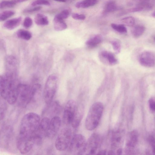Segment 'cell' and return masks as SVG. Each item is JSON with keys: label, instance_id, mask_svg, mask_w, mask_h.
Listing matches in <instances>:
<instances>
[{"label": "cell", "instance_id": "cell-1", "mask_svg": "<svg viewBox=\"0 0 155 155\" xmlns=\"http://www.w3.org/2000/svg\"><path fill=\"white\" fill-rule=\"evenodd\" d=\"M14 79L6 75L0 77L1 96L10 104H13L16 102L19 84L13 80Z\"/></svg>", "mask_w": 155, "mask_h": 155}, {"label": "cell", "instance_id": "cell-2", "mask_svg": "<svg viewBox=\"0 0 155 155\" xmlns=\"http://www.w3.org/2000/svg\"><path fill=\"white\" fill-rule=\"evenodd\" d=\"M40 120V117L35 113L26 114L21 120L19 135L26 137L34 135L37 130Z\"/></svg>", "mask_w": 155, "mask_h": 155}, {"label": "cell", "instance_id": "cell-3", "mask_svg": "<svg viewBox=\"0 0 155 155\" xmlns=\"http://www.w3.org/2000/svg\"><path fill=\"white\" fill-rule=\"evenodd\" d=\"M104 110L102 103L100 102L94 103L91 107L85 120V127L89 130L95 129L98 125Z\"/></svg>", "mask_w": 155, "mask_h": 155}, {"label": "cell", "instance_id": "cell-4", "mask_svg": "<svg viewBox=\"0 0 155 155\" xmlns=\"http://www.w3.org/2000/svg\"><path fill=\"white\" fill-rule=\"evenodd\" d=\"M58 78L54 74L49 75L45 83L43 92V97L45 103L47 104H51L57 91Z\"/></svg>", "mask_w": 155, "mask_h": 155}, {"label": "cell", "instance_id": "cell-5", "mask_svg": "<svg viewBox=\"0 0 155 155\" xmlns=\"http://www.w3.org/2000/svg\"><path fill=\"white\" fill-rule=\"evenodd\" d=\"M73 136L70 128L66 127L62 129L55 142L56 149L59 151H63L68 148Z\"/></svg>", "mask_w": 155, "mask_h": 155}, {"label": "cell", "instance_id": "cell-6", "mask_svg": "<svg viewBox=\"0 0 155 155\" xmlns=\"http://www.w3.org/2000/svg\"><path fill=\"white\" fill-rule=\"evenodd\" d=\"M31 99V87L26 84H19L16 101L18 105L23 108L28 107Z\"/></svg>", "mask_w": 155, "mask_h": 155}, {"label": "cell", "instance_id": "cell-7", "mask_svg": "<svg viewBox=\"0 0 155 155\" xmlns=\"http://www.w3.org/2000/svg\"><path fill=\"white\" fill-rule=\"evenodd\" d=\"M86 141L81 134L73 135L68 148L70 153L74 155L84 154Z\"/></svg>", "mask_w": 155, "mask_h": 155}, {"label": "cell", "instance_id": "cell-8", "mask_svg": "<svg viewBox=\"0 0 155 155\" xmlns=\"http://www.w3.org/2000/svg\"><path fill=\"white\" fill-rule=\"evenodd\" d=\"M16 146L20 152L25 154L29 152L34 145H38V140L33 135L29 137L18 135L16 142Z\"/></svg>", "mask_w": 155, "mask_h": 155}, {"label": "cell", "instance_id": "cell-9", "mask_svg": "<svg viewBox=\"0 0 155 155\" xmlns=\"http://www.w3.org/2000/svg\"><path fill=\"white\" fill-rule=\"evenodd\" d=\"M101 143L100 135L96 133H93L86 141L84 154L93 155L97 153Z\"/></svg>", "mask_w": 155, "mask_h": 155}, {"label": "cell", "instance_id": "cell-10", "mask_svg": "<svg viewBox=\"0 0 155 155\" xmlns=\"http://www.w3.org/2000/svg\"><path fill=\"white\" fill-rule=\"evenodd\" d=\"M78 106L73 100H69L65 106L63 116V121L66 125L71 124L76 115Z\"/></svg>", "mask_w": 155, "mask_h": 155}, {"label": "cell", "instance_id": "cell-11", "mask_svg": "<svg viewBox=\"0 0 155 155\" xmlns=\"http://www.w3.org/2000/svg\"><path fill=\"white\" fill-rule=\"evenodd\" d=\"M5 65L7 76L14 78L16 74L18 63L15 57L12 56H7L5 59Z\"/></svg>", "mask_w": 155, "mask_h": 155}, {"label": "cell", "instance_id": "cell-12", "mask_svg": "<svg viewBox=\"0 0 155 155\" xmlns=\"http://www.w3.org/2000/svg\"><path fill=\"white\" fill-rule=\"evenodd\" d=\"M124 131L118 130L112 133L110 138V148L115 154L119 149L121 148V146L123 143L124 136Z\"/></svg>", "mask_w": 155, "mask_h": 155}, {"label": "cell", "instance_id": "cell-13", "mask_svg": "<svg viewBox=\"0 0 155 155\" xmlns=\"http://www.w3.org/2000/svg\"><path fill=\"white\" fill-rule=\"evenodd\" d=\"M138 132L136 130L130 131L128 136L125 149V152L127 154H131L138 141Z\"/></svg>", "mask_w": 155, "mask_h": 155}, {"label": "cell", "instance_id": "cell-14", "mask_svg": "<svg viewBox=\"0 0 155 155\" xmlns=\"http://www.w3.org/2000/svg\"><path fill=\"white\" fill-rule=\"evenodd\" d=\"M61 124V119L58 116L53 117L50 120L46 136L49 138L54 137L59 130Z\"/></svg>", "mask_w": 155, "mask_h": 155}, {"label": "cell", "instance_id": "cell-15", "mask_svg": "<svg viewBox=\"0 0 155 155\" xmlns=\"http://www.w3.org/2000/svg\"><path fill=\"white\" fill-rule=\"evenodd\" d=\"M139 61L143 66L151 67L155 65V53L146 51L142 52L140 55Z\"/></svg>", "mask_w": 155, "mask_h": 155}, {"label": "cell", "instance_id": "cell-16", "mask_svg": "<svg viewBox=\"0 0 155 155\" xmlns=\"http://www.w3.org/2000/svg\"><path fill=\"white\" fill-rule=\"evenodd\" d=\"M50 120L48 117H46L43 118L40 121L35 134L42 138L44 136H46Z\"/></svg>", "mask_w": 155, "mask_h": 155}, {"label": "cell", "instance_id": "cell-17", "mask_svg": "<svg viewBox=\"0 0 155 155\" xmlns=\"http://www.w3.org/2000/svg\"><path fill=\"white\" fill-rule=\"evenodd\" d=\"M21 20L22 18L21 17L8 20L4 23V27L8 30L13 29L19 25Z\"/></svg>", "mask_w": 155, "mask_h": 155}, {"label": "cell", "instance_id": "cell-18", "mask_svg": "<svg viewBox=\"0 0 155 155\" xmlns=\"http://www.w3.org/2000/svg\"><path fill=\"white\" fill-rule=\"evenodd\" d=\"M83 108L82 107L78 106L77 112L71 124L74 128H76L79 125L83 115Z\"/></svg>", "mask_w": 155, "mask_h": 155}, {"label": "cell", "instance_id": "cell-19", "mask_svg": "<svg viewBox=\"0 0 155 155\" xmlns=\"http://www.w3.org/2000/svg\"><path fill=\"white\" fill-rule=\"evenodd\" d=\"M35 24L39 26H45L49 24L48 18L45 15L41 13L37 14L35 17Z\"/></svg>", "mask_w": 155, "mask_h": 155}, {"label": "cell", "instance_id": "cell-20", "mask_svg": "<svg viewBox=\"0 0 155 155\" xmlns=\"http://www.w3.org/2000/svg\"><path fill=\"white\" fill-rule=\"evenodd\" d=\"M101 56L105 59L107 60L110 64L113 65L116 64L117 59L114 55L111 53L106 51H103L101 53Z\"/></svg>", "mask_w": 155, "mask_h": 155}, {"label": "cell", "instance_id": "cell-21", "mask_svg": "<svg viewBox=\"0 0 155 155\" xmlns=\"http://www.w3.org/2000/svg\"><path fill=\"white\" fill-rule=\"evenodd\" d=\"M97 2V0H83L77 2L75 7L78 8H86L95 5Z\"/></svg>", "mask_w": 155, "mask_h": 155}, {"label": "cell", "instance_id": "cell-22", "mask_svg": "<svg viewBox=\"0 0 155 155\" xmlns=\"http://www.w3.org/2000/svg\"><path fill=\"white\" fill-rule=\"evenodd\" d=\"M53 22L54 28L56 31H62L67 27V25L64 20L59 19L54 17Z\"/></svg>", "mask_w": 155, "mask_h": 155}, {"label": "cell", "instance_id": "cell-23", "mask_svg": "<svg viewBox=\"0 0 155 155\" xmlns=\"http://www.w3.org/2000/svg\"><path fill=\"white\" fill-rule=\"evenodd\" d=\"M102 40V37L101 35H97L88 39L86 42V44L89 47H94L100 43Z\"/></svg>", "mask_w": 155, "mask_h": 155}, {"label": "cell", "instance_id": "cell-24", "mask_svg": "<svg viewBox=\"0 0 155 155\" xmlns=\"http://www.w3.org/2000/svg\"><path fill=\"white\" fill-rule=\"evenodd\" d=\"M16 35L19 38L27 41L30 40L32 36L31 32L23 29L18 30L16 32Z\"/></svg>", "mask_w": 155, "mask_h": 155}, {"label": "cell", "instance_id": "cell-25", "mask_svg": "<svg viewBox=\"0 0 155 155\" xmlns=\"http://www.w3.org/2000/svg\"><path fill=\"white\" fill-rule=\"evenodd\" d=\"M145 27L141 25H137L134 26L132 30V33L135 38H138L142 35L145 31Z\"/></svg>", "mask_w": 155, "mask_h": 155}, {"label": "cell", "instance_id": "cell-26", "mask_svg": "<svg viewBox=\"0 0 155 155\" xmlns=\"http://www.w3.org/2000/svg\"><path fill=\"white\" fill-rule=\"evenodd\" d=\"M118 9L117 5L114 1H110L105 5L104 8V12H114Z\"/></svg>", "mask_w": 155, "mask_h": 155}, {"label": "cell", "instance_id": "cell-27", "mask_svg": "<svg viewBox=\"0 0 155 155\" xmlns=\"http://www.w3.org/2000/svg\"><path fill=\"white\" fill-rule=\"evenodd\" d=\"M15 12L12 10H6L0 14V21H3L14 15Z\"/></svg>", "mask_w": 155, "mask_h": 155}, {"label": "cell", "instance_id": "cell-28", "mask_svg": "<svg viewBox=\"0 0 155 155\" xmlns=\"http://www.w3.org/2000/svg\"><path fill=\"white\" fill-rule=\"evenodd\" d=\"M111 26L114 30L119 32L125 33L127 32V28L124 25L112 23Z\"/></svg>", "mask_w": 155, "mask_h": 155}, {"label": "cell", "instance_id": "cell-29", "mask_svg": "<svg viewBox=\"0 0 155 155\" xmlns=\"http://www.w3.org/2000/svg\"><path fill=\"white\" fill-rule=\"evenodd\" d=\"M16 3L13 1L3 0L0 4V9L11 8L14 7Z\"/></svg>", "mask_w": 155, "mask_h": 155}, {"label": "cell", "instance_id": "cell-30", "mask_svg": "<svg viewBox=\"0 0 155 155\" xmlns=\"http://www.w3.org/2000/svg\"><path fill=\"white\" fill-rule=\"evenodd\" d=\"M121 21L124 24L129 26H133L135 23V18L131 16L124 18Z\"/></svg>", "mask_w": 155, "mask_h": 155}, {"label": "cell", "instance_id": "cell-31", "mask_svg": "<svg viewBox=\"0 0 155 155\" xmlns=\"http://www.w3.org/2000/svg\"><path fill=\"white\" fill-rule=\"evenodd\" d=\"M70 14V12L69 9H66L63 10L59 14L55 16V17L62 20L67 18Z\"/></svg>", "mask_w": 155, "mask_h": 155}, {"label": "cell", "instance_id": "cell-32", "mask_svg": "<svg viewBox=\"0 0 155 155\" xmlns=\"http://www.w3.org/2000/svg\"><path fill=\"white\" fill-rule=\"evenodd\" d=\"M143 10V8L140 6H137L136 7L130 8L125 10L122 12L120 15H123L128 13L140 12Z\"/></svg>", "mask_w": 155, "mask_h": 155}, {"label": "cell", "instance_id": "cell-33", "mask_svg": "<svg viewBox=\"0 0 155 155\" xmlns=\"http://www.w3.org/2000/svg\"><path fill=\"white\" fill-rule=\"evenodd\" d=\"M50 5V2L47 0H35L31 4L32 6H34L38 5Z\"/></svg>", "mask_w": 155, "mask_h": 155}, {"label": "cell", "instance_id": "cell-34", "mask_svg": "<svg viewBox=\"0 0 155 155\" xmlns=\"http://www.w3.org/2000/svg\"><path fill=\"white\" fill-rule=\"evenodd\" d=\"M111 44L114 49L116 53L120 52L121 47L120 42L117 40L113 41H112Z\"/></svg>", "mask_w": 155, "mask_h": 155}, {"label": "cell", "instance_id": "cell-35", "mask_svg": "<svg viewBox=\"0 0 155 155\" xmlns=\"http://www.w3.org/2000/svg\"><path fill=\"white\" fill-rule=\"evenodd\" d=\"M33 24V21L31 18L27 17H26L24 21L23 25L24 27L28 28H30Z\"/></svg>", "mask_w": 155, "mask_h": 155}, {"label": "cell", "instance_id": "cell-36", "mask_svg": "<svg viewBox=\"0 0 155 155\" xmlns=\"http://www.w3.org/2000/svg\"><path fill=\"white\" fill-rule=\"evenodd\" d=\"M42 7L40 6H38L26 9L24 10L23 13L25 14H30L32 13L38 11L41 9Z\"/></svg>", "mask_w": 155, "mask_h": 155}, {"label": "cell", "instance_id": "cell-37", "mask_svg": "<svg viewBox=\"0 0 155 155\" xmlns=\"http://www.w3.org/2000/svg\"><path fill=\"white\" fill-rule=\"evenodd\" d=\"M72 18L78 20H84L86 18L85 16L83 14H79L78 13H73L72 15Z\"/></svg>", "mask_w": 155, "mask_h": 155}, {"label": "cell", "instance_id": "cell-38", "mask_svg": "<svg viewBox=\"0 0 155 155\" xmlns=\"http://www.w3.org/2000/svg\"><path fill=\"white\" fill-rule=\"evenodd\" d=\"M149 141L152 148L155 147V136L151 135L149 137Z\"/></svg>", "mask_w": 155, "mask_h": 155}, {"label": "cell", "instance_id": "cell-39", "mask_svg": "<svg viewBox=\"0 0 155 155\" xmlns=\"http://www.w3.org/2000/svg\"><path fill=\"white\" fill-rule=\"evenodd\" d=\"M149 107L151 110L155 111V100L153 98L150 99L149 100Z\"/></svg>", "mask_w": 155, "mask_h": 155}, {"label": "cell", "instance_id": "cell-40", "mask_svg": "<svg viewBox=\"0 0 155 155\" xmlns=\"http://www.w3.org/2000/svg\"><path fill=\"white\" fill-rule=\"evenodd\" d=\"M26 0H12V1H13L16 3L23 2Z\"/></svg>", "mask_w": 155, "mask_h": 155}, {"label": "cell", "instance_id": "cell-41", "mask_svg": "<svg viewBox=\"0 0 155 155\" xmlns=\"http://www.w3.org/2000/svg\"><path fill=\"white\" fill-rule=\"evenodd\" d=\"M54 1L60 2H65L68 0H54Z\"/></svg>", "mask_w": 155, "mask_h": 155}, {"label": "cell", "instance_id": "cell-42", "mask_svg": "<svg viewBox=\"0 0 155 155\" xmlns=\"http://www.w3.org/2000/svg\"><path fill=\"white\" fill-rule=\"evenodd\" d=\"M152 17L155 18V10L152 14Z\"/></svg>", "mask_w": 155, "mask_h": 155}, {"label": "cell", "instance_id": "cell-43", "mask_svg": "<svg viewBox=\"0 0 155 155\" xmlns=\"http://www.w3.org/2000/svg\"><path fill=\"white\" fill-rule=\"evenodd\" d=\"M152 40L153 41L155 42V35H153L152 37Z\"/></svg>", "mask_w": 155, "mask_h": 155}, {"label": "cell", "instance_id": "cell-44", "mask_svg": "<svg viewBox=\"0 0 155 155\" xmlns=\"http://www.w3.org/2000/svg\"><path fill=\"white\" fill-rule=\"evenodd\" d=\"M147 0V1H149V2H150V1H151V0H152V1H155V0Z\"/></svg>", "mask_w": 155, "mask_h": 155}, {"label": "cell", "instance_id": "cell-45", "mask_svg": "<svg viewBox=\"0 0 155 155\" xmlns=\"http://www.w3.org/2000/svg\"></svg>", "mask_w": 155, "mask_h": 155}]
</instances>
